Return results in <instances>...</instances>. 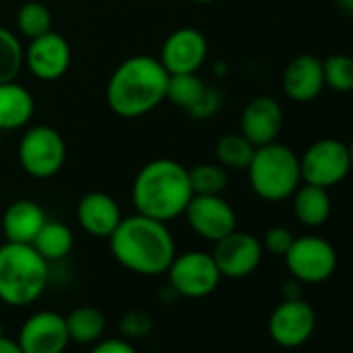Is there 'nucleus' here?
<instances>
[{
    "label": "nucleus",
    "instance_id": "nucleus-22",
    "mask_svg": "<svg viewBox=\"0 0 353 353\" xmlns=\"http://www.w3.org/2000/svg\"><path fill=\"white\" fill-rule=\"evenodd\" d=\"M69 339L77 345H94L106 330V318L102 310L94 305H79L65 316Z\"/></svg>",
    "mask_w": 353,
    "mask_h": 353
},
{
    "label": "nucleus",
    "instance_id": "nucleus-37",
    "mask_svg": "<svg viewBox=\"0 0 353 353\" xmlns=\"http://www.w3.org/2000/svg\"><path fill=\"white\" fill-rule=\"evenodd\" d=\"M5 334V324H3V320H0V336Z\"/></svg>",
    "mask_w": 353,
    "mask_h": 353
},
{
    "label": "nucleus",
    "instance_id": "nucleus-17",
    "mask_svg": "<svg viewBox=\"0 0 353 353\" xmlns=\"http://www.w3.org/2000/svg\"><path fill=\"white\" fill-rule=\"evenodd\" d=\"M324 88L322 61L314 54L295 57L283 71V92L293 102H312L322 94Z\"/></svg>",
    "mask_w": 353,
    "mask_h": 353
},
{
    "label": "nucleus",
    "instance_id": "nucleus-33",
    "mask_svg": "<svg viewBox=\"0 0 353 353\" xmlns=\"http://www.w3.org/2000/svg\"><path fill=\"white\" fill-rule=\"evenodd\" d=\"M0 353H23V349H21V345L17 341L3 334V336H0Z\"/></svg>",
    "mask_w": 353,
    "mask_h": 353
},
{
    "label": "nucleus",
    "instance_id": "nucleus-26",
    "mask_svg": "<svg viewBox=\"0 0 353 353\" xmlns=\"http://www.w3.org/2000/svg\"><path fill=\"white\" fill-rule=\"evenodd\" d=\"M188 172L194 196H221L227 190L229 174L227 168L221 166L219 162L196 164L194 168H188Z\"/></svg>",
    "mask_w": 353,
    "mask_h": 353
},
{
    "label": "nucleus",
    "instance_id": "nucleus-20",
    "mask_svg": "<svg viewBox=\"0 0 353 353\" xmlns=\"http://www.w3.org/2000/svg\"><path fill=\"white\" fill-rule=\"evenodd\" d=\"M36 112L34 96L17 81L0 83V131L26 127Z\"/></svg>",
    "mask_w": 353,
    "mask_h": 353
},
{
    "label": "nucleus",
    "instance_id": "nucleus-15",
    "mask_svg": "<svg viewBox=\"0 0 353 353\" xmlns=\"http://www.w3.org/2000/svg\"><path fill=\"white\" fill-rule=\"evenodd\" d=\"M69 341L65 316L50 310L32 314L23 322L17 339L23 353H65Z\"/></svg>",
    "mask_w": 353,
    "mask_h": 353
},
{
    "label": "nucleus",
    "instance_id": "nucleus-28",
    "mask_svg": "<svg viewBox=\"0 0 353 353\" xmlns=\"http://www.w3.org/2000/svg\"><path fill=\"white\" fill-rule=\"evenodd\" d=\"M17 30L28 40L44 36L52 30V15L46 5L30 0L17 11Z\"/></svg>",
    "mask_w": 353,
    "mask_h": 353
},
{
    "label": "nucleus",
    "instance_id": "nucleus-27",
    "mask_svg": "<svg viewBox=\"0 0 353 353\" xmlns=\"http://www.w3.org/2000/svg\"><path fill=\"white\" fill-rule=\"evenodd\" d=\"M23 54L19 38L11 30L0 28V83L17 79L23 69Z\"/></svg>",
    "mask_w": 353,
    "mask_h": 353
},
{
    "label": "nucleus",
    "instance_id": "nucleus-14",
    "mask_svg": "<svg viewBox=\"0 0 353 353\" xmlns=\"http://www.w3.org/2000/svg\"><path fill=\"white\" fill-rule=\"evenodd\" d=\"M208 42L206 36L196 28L174 30L160 48V63L168 75L174 73H198L206 63Z\"/></svg>",
    "mask_w": 353,
    "mask_h": 353
},
{
    "label": "nucleus",
    "instance_id": "nucleus-2",
    "mask_svg": "<svg viewBox=\"0 0 353 353\" xmlns=\"http://www.w3.org/2000/svg\"><path fill=\"white\" fill-rule=\"evenodd\" d=\"M192 198L188 168L170 158H156L143 164L131 185L135 212L160 223L183 216Z\"/></svg>",
    "mask_w": 353,
    "mask_h": 353
},
{
    "label": "nucleus",
    "instance_id": "nucleus-1",
    "mask_svg": "<svg viewBox=\"0 0 353 353\" xmlns=\"http://www.w3.org/2000/svg\"><path fill=\"white\" fill-rule=\"evenodd\" d=\"M108 241L112 258L129 272L141 276L164 274L176 256V245L166 223L137 212L121 219Z\"/></svg>",
    "mask_w": 353,
    "mask_h": 353
},
{
    "label": "nucleus",
    "instance_id": "nucleus-6",
    "mask_svg": "<svg viewBox=\"0 0 353 353\" xmlns=\"http://www.w3.org/2000/svg\"><path fill=\"white\" fill-rule=\"evenodd\" d=\"M17 158L21 168L34 179H50L65 166L67 143L57 129L36 125L23 133L17 148Z\"/></svg>",
    "mask_w": 353,
    "mask_h": 353
},
{
    "label": "nucleus",
    "instance_id": "nucleus-39",
    "mask_svg": "<svg viewBox=\"0 0 353 353\" xmlns=\"http://www.w3.org/2000/svg\"><path fill=\"white\" fill-rule=\"evenodd\" d=\"M343 3H345V5H349V3H353V0H343Z\"/></svg>",
    "mask_w": 353,
    "mask_h": 353
},
{
    "label": "nucleus",
    "instance_id": "nucleus-32",
    "mask_svg": "<svg viewBox=\"0 0 353 353\" xmlns=\"http://www.w3.org/2000/svg\"><path fill=\"white\" fill-rule=\"evenodd\" d=\"M90 353H139V351L125 339H104V341H96Z\"/></svg>",
    "mask_w": 353,
    "mask_h": 353
},
{
    "label": "nucleus",
    "instance_id": "nucleus-3",
    "mask_svg": "<svg viewBox=\"0 0 353 353\" xmlns=\"http://www.w3.org/2000/svg\"><path fill=\"white\" fill-rule=\"evenodd\" d=\"M168 73L158 59L137 54L123 61L106 85V102L121 119H139L166 100Z\"/></svg>",
    "mask_w": 353,
    "mask_h": 353
},
{
    "label": "nucleus",
    "instance_id": "nucleus-10",
    "mask_svg": "<svg viewBox=\"0 0 353 353\" xmlns=\"http://www.w3.org/2000/svg\"><path fill=\"white\" fill-rule=\"evenodd\" d=\"M314 328H316L314 307L299 297L285 299L283 303H279L268 320L270 339L285 349L303 345L314 334Z\"/></svg>",
    "mask_w": 353,
    "mask_h": 353
},
{
    "label": "nucleus",
    "instance_id": "nucleus-16",
    "mask_svg": "<svg viewBox=\"0 0 353 353\" xmlns=\"http://www.w3.org/2000/svg\"><path fill=\"white\" fill-rule=\"evenodd\" d=\"M283 106L270 96L252 98L241 112V135L256 148L276 141L283 129Z\"/></svg>",
    "mask_w": 353,
    "mask_h": 353
},
{
    "label": "nucleus",
    "instance_id": "nucleus-21",
    "mask_svg": "<svg viewBox=\"0 0 353 353\" xmlns=\"http://www.w3.org/2000/svg\"><path fill=\"white\" fill-rule=\"evenodd\" d=\"M291 198H293V212L301 225L320 227L330 219L332 202H330L328 190L303 183L295 190Z\"/></svg>",
    "mask_w": 353,
    "mask_h": 353
},
{
    "label": "nucleus",
    "instance_id": "nucleus-12",
    "mask_svg": "<svg viewBox=\"0 0 353 353\" xmlns=\"http://www.w3.org/2000/svg\"><path fill=\"white\" fill-rule=\"evenodd\" d=\"M262 254H264V248L260 239L235 229L233 233H229L227 237L214 243L212 258L216 262L221 276L245 279L260 266Z\"/></svg>",
    "mask_w": 353,
    "mask_h": 353
},
{
    "label": "nucleus",
    "instance_id": "nucleus-9",
    "mask_svg": "<svg viewBox=\"0 0 353 353\" xmlns=\"http://www.w3.org/2000/svg\"><path fill=\"white\" fill-rule=\"evenodd\" d=\"M285 264L293 279L299 283H324L332 276L336 268V252L334 248L316 235L295 237L289 252L283 256Z\"/></svg>",
    "mask_w": 353,
    "mask_h": 353
},
{
    "label": "nucleus",
    "instance_id": "nucleus-8",
    "mask_svg": "<svg viewBox=\"0 0 353 353\" xmlns=\"http://www.w3.org/2000/svg\"><path fill=\"white\" fill-rule=\"evenodd\" d=\"M166 274H168V287L179 297H188V299L208 297L210 293H214V289L223 279L212 254L198 252V250L174 256Z\"/></svg>",
    "mask_w": 353,
    "mask_h": 353
},
{
    "label": "nucleus",
    "instance_id": "nucleus-30",
    "mask_svg": "<svg viewBox=\"0 0 353 353\" xmlns=\"http://www.w3.org/2000/svg\"><path fill=\"white\" fill-rule=\"evenodd\" d=\"M119 328L123 332V336L127 339H143L152 332L154 328V320L148 312L143 310H129L123 314Z\"/></svg>",
    "mask_w": 353,
    "mask_h": 353
},
{
    "label": "nucleus",
    "instance_id": "nucleus-35",
    "mask_svg": "<svg viewBox=\"0 0 353 353\" xmlns=\"http://www.w3.org/2000/svg\"><path fill=\"white\" fill-rule=\"evenodd\" d=\"M347 148H349V160H351V170H353V141Z\"/></svg>",
    "mask_w": 353,
    "mask_h": 353
},
{
    "label": "nucleus",
    "instance_id": "nucleus-18",
    "mask_svg": "<svg viewBox=\"0 0 353 353\" xmlns=\"http://www.w3.org/2000/svg\"><path fill=\"white\" fill-rule=\"evenodd\" d=\"M77 223L79 227L98 239H108L119 227L123 214L117 200L104 192H90L77 204Z\"/></svg>",
    "mask_w": 353,
    "mask_h": 353
},
{
    "label": "nucleus",
    "instance_id": "nucleus-34",
    "mask_svg": "<svg viewBox=\"0 0 353 353\" xmlns=\"http://www.w3.org/2000/svg\"><path fill=\"white\" fill-rule=\"evenodd\" d=\"M283 293H285V299H293V297H299V281L293 279V281H287L283 285Z\"/></svg>",
    "mask_w": 353,
    "mask_h": 353
},
{
    "label": "nucleus",
    "instance_id": "nucleus-13",
    "mask_svg": "<svg viewBox=\"0 0 353 353\" xmlns=\"http://www.w3.org/2000/svg\"><path fill=\"white\" fill-rule=\"evenodd\" d=\"M23 65L36 79L57 81L71 67V46L61 34L50 30L48 34L30 40L23 54Z\"/></svg>",
    "mask_w": 353,
    "mask_h": 353
},
{
    "label": "nucleus",
    "instance_id": "nucleus-24",
    "mask_svg": "<svg viewBox=\"0 0 353 353\" xmlns=\"http://www.w3.org/2000/svg\"><path fill=\"white\" fill-rule=\"evenodd\" d=\"M208 85L204 79L198 77V73H174L168 75L166 83V100L183 110H196L198 104L206 98Z\"/></svg>",
    "mask_w": 353,
    "mask_h": 353
},
{
    "label": "nucleus",
    "instance_id": "nucleus-4",
    "mask_svg": "<svg viewBox=\"0 0 353 353\" xmlns=\"http://www.w3.org/2000/svg\"><path fill=\"white\" fill-rule=\"evenodd\" d=\"M50 281L48 262L32 243L0 245V301L23 307L42 297Z\"/></svg>",
    "mask_w": 353,
    "mask_h": 353
},
{
    "label": "nucleus",
    "instance_id": "nucleus-38",
    "mask_svg": "<svg viewBox=\"0 0 353 353\" xmlns=\"http://www.w3.org/2000/svg\"><path fill=\"white\" fill-rule=\"evenodd\" d=\"M0 145H3V131H0Z\"/></svg>",
    "mask_w": 353,
    "mask_h": 353
},
{
    "label": "nucleus",
    "instance_id": "nucleus-11",
    "mask_svg": "<svg viewBox=\"0 0 353 353\" xmlns=\"http://www.w3.org/2000/svg\"><path fill=\"white\" fill-rule=\"evenodd\" d=\"M183 214L192 231L212 243L237 229V214L221 196H194Z\"/></svg>",
    "mask_w": 353,
    "mask_h": 353
},
{
    "label": "nucleus",
    "instance_id": "nucleus-29",
    "mask_svg": "<svg viewBox=\"0 0 353 353\" xmlns=\"http://www.w3.org/2000/svg\"><path fill=\"white\" fill-rule=\"evenodd\" d=\"M324 85L339 94L353 92V57L330 54L322 61Z\"/></svg>",
    "mask_w": 353,
    "mask_h": 353
},
{
    "label": "nucleus",
    "instance_id": "nucleus-5",
    "mask_svg": "<svg viewBox=\"0 0 353 353\" xmlns=\"http://www.w3.org/2000/svg\"><path fill=\"white\" fill-rule=\"evenodd\" d=\"M250 185L264 202L289 200L301 185L299 156L285 143L258 145L248 166Z\"/></svg>",
    "mask_w": 353,
    "mask_h": 353
},
{
    "label": "nucleus",
    "instance_id": "nucleus-31",
    "mask_svg": "<svg viewBox=\"0 0 353 353\" xmlns=\"http://www.w3.org/2000/svg\"><path fill=\"white\" fill-rule=\"evenodd\" d=\"M293 233L287 229V227H272L264 233V241H262V248L268 250L270 254L274 256H285L293 243Z\"/></svg>",
    "mask_w": 353,
    "mask_h": 353
},
{
    "label": "nucleus",
    "instance_id": "nucleus-19",
    "mask_svg": "<svg viewBox=\"0 0 353 353\" xmlns=\"http://www.w3.org/2000/svg\"><path fill=\"white\" fill-rule=\"evenodd\" d=\"M46 214L42 206L34 200H15L3 214V233L11 243H32Z\"/></svg>",
    "mask_w": 353,
    "mask_h": 353
},
{
    "label": "nucleus",
    "instance_id": "nucleus-23",
    "mask_svg": "<svg viewBox=\"0 0 353 353\" xmlns=\"http://www.w3.org/2000/svg\"><path fill=\"white\" fill-rule=\"evenodd\" d=\"M34 250L50 264L63 260L73 250V233L61 221H46L32 241Z\"/></svg>",
    "mask_w": 353,
    "mask_h": 353
},
{
    "label": "nucleus",
    "instance_id": "nucleus-25",
    "mask_svg": "<svg viewBox=\"0 0 353 353\" xmlns=\"http://www.w3.org/2000/svg\"><path fill=\"white\" fill-rule=\"evenodd\" d=\"M254 152H256V145L250 139H245L241 133H227L214 145L219 164L231 170H248L254 158Z\"/></svg>",
    "mask_w": 353,
    "mask_h": 353
},
{
    "label": "nucleus",
    "instance_id": "nucleus-7",
    "mask_svg": "<svg viewBox=\"0 0 353 353\" xmlns=\"http://www.w3.org/2000/svg\"><path fill=\"white\" fill-rule=\"evenodd\" d=\"M301 181L330 190L339 185L351 172L349 148L341 139L324 137L305 148L299 156Z\"/></svg>",
    "mask_w": 353,
    "mask_h": 353
},
{
    "label": "nucleus",
    "instance_id": "nucleus-36",
    "mask_svg": "<svg viewBox=\"0 0 353 353\" xmlns=\"http://www.w3.org/2000/svg\"><path fill=\"white\" fill-rule=\"evenodd\" d=\"M192 3H198V5H210L214 0H192Z\"/></svg>",
    "mask_w": 353,
    "mask_h": 353
}]
</instances>
